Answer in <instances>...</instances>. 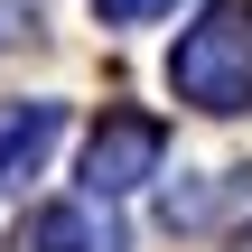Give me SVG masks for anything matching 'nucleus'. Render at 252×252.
<instances>
[{
	"mask_svg": "<svg viewBox=\"0 0 252 252\" xmlns=\"http://www.w3.org/2000/svg\"><path fill=\"white\" fill-rule=\"evenodd\" d=\"M168 84L196 112H243L252 103V0H206L196 28L168 47Z\"/></svg>",
	"mask_w": 252,
	"mask_h": 252,
	"instance_id": "f257e3e1",
	"label": "nucleus"
},
{
	"mask_svg": "<svg viewBox=\"0 0 252 252\" xmlns=\"http://www.w3.org/2000/svg\"><path fill=\"white\" fill-rule=\"evenodd\" d=\"M159 159H168V131L150 112H103L84 140V196H131L159 178Z\"/></svg>",
	"mask_w": 252,
	"mask_h": 252,
	"instance_id": "f03ea898",
	"label": "nucleus"
},
{
	"mask_svg": "<svg viewBox=\"0 0 252 252\" xmlns=\"http://www.w3.org/2000/svg\"><path fill=\"white\" fill-rule=\"evenodd\" d=\"M56 131H65L56 103H0V187H28V178L47 168Z\"/></svg>",
	"mask_w": 252,
	"mask_h": 252,
	"instance_id": "7ed1b4c3",
	"label": "nucleus"
},
{
	"mask_svg": "<svg viewBox=\"0 0 252 252\" xmlns=\"http://www.w3.org/2000/svg\"><path fill=\"white\" fill-rule=\"evenodd\" d=\"M94 206H103V196H94ZM94 206H56V215H37V252H122L112 224H94Z\"/></svg>",
	"mask_w": 252,
	"mask_h": 252,
	"instance_id": "20e7f679",
	"label": "nucleus"
},
{
	"mask_svg": "<svg viewBox=\"0 0 252 252\" xmlns=\"http://www.w3.org/2000/svg\"><path fill=\"white\" fill-rule=\"evenodd\" d=\"M112 28H140V19H159V9H178V0H94Z\"/></svg>",
	"mask_w": 252,
	"mask_h": 252,
	"instance_id": "39448f33",
	"label": "nucleus"
},
{
	"mask_svg": "<svg viewBox=\"0 0 252 252\" xmlns=\"http://www.w3.org/2000/svg\"><path fill=\"white\" fill-rule=\"evenodd\" d=\"M243 252H252V234H243Z\"/></svg>",
	"mask_w": 252,
	"mask_h": 252,
	"instance_id": "423d86ee",
	"label": "nucleus"
}]
</instances>
